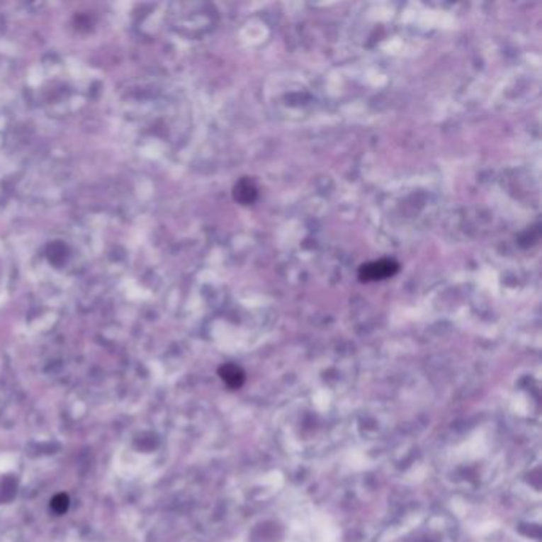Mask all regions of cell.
Masks as SVG:
<instances>
[{"instance_id": "4", "label": "cell", "mask_w": 542, "mask_h": 542, "mask_svg": "<svg viewBox=\"0 0 542 542\" xmlns=\"http://www.w3.org/2000/svg\"><path fill=\"white\" fill-rule=\"evenodd\" d=\"M51 507H53L57 514H62V512L67 511V507H69L67 495H62L61 493V495L55 496L53 501H51Z\"/></svg>"}, {"instance_id": "2", "label": "cell", "mask_w": 542, "mask_h": 542, "mask_svg": "<svg viewBox=\"0 0 542 542\" xmlns=\"http://www.w3.org/2000/svg\"><path fill=\"white\" fill-rule=\"evenodd\" d=\"M256 186L248 179L240 180L236 188H234V198H236V201H239L240 204H252V202L256 199Z\"/></svg>"}, {"instance_id": "1", "label": "cell", "mask_w": 542, "mask_h": 542, "mask_svg": "<svg viewBox=\"0 0 542 542\" xmlns=\"http://www.w3.org/2000/svg\"><path fill=\"white\" fill-rule=\"evenodd\" d=\"M397 271H400V264L396 261L378 259L361 266L358 277H360L361 282H377V280L393 277Z\"/></svg>"}, {"instance_id": "3", "label": "cell", "mask_w": 542, "mask_h": 542, "mask_svg": "<svg viewBox=\"0 0 542 542\" xmlns=\"http://www.w3.org/2000/svg\"><path fill=\"white\" fill-rule=\"evenodd\" d=\"M223 378L231 387H239L244 376H242V372L236 366H226V368H223Z\"/></svg>"}]
</instances>
